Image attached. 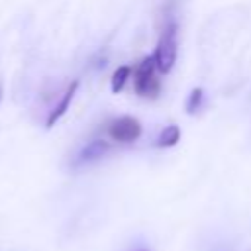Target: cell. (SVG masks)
<instances>
[{
  "label": "cell",
  "mask_w": 251,
  "mask_h": 251,
  "mask_svg": "<svg viewBox=\"0 0 251 251\" xmlns=\"http://www.w3.org/2000/svg\"><path fill=\"white\" fill-rule=\"evenodd\" d=\"M76 88H78V82L76 80H73L67 88H65V92L61 94V98H59V102L55 104V108L49 112V116H47V127H53L55 126V122L69 110V106H71V100H73V96H75V92H76Z\"/></svg>",
  "instance_id": "obj_4"
},
{
  "label": "cell",
  "mask_w": 251,
  "mask_h": 251,
  "mask_svg": "<svg viewBox=\"0 0 251 251\" xmlns=\"http://www.w3.org/2000/svg\"><path fill=\"white\" fill-rule=\"evenodd\" d=\"M216 251H231L229 247H220V249H216Z\"/></svg>",
  "instance_id": "obj_9"
},
{
  "label": "cell",
  "mask_w": 251,
  "mask_h": 251,
  "mask_svg": "<svg viewBox=\"0 0 251 251\" xmlns=\"http://www.w3.org/2000/svg\"><path fill=\"white\" fill-rule=\"evenodd\" d=\"M178 139H180V129H178V126H167V127L159 133V137H157V147H173V145L178 143Z\"/></svg>",
  "instance_id": "obj_6"
},
{
  "label": "cell",
  "mask_w": 251,
  "mask_h": 251,
  "mask_svg": "<svg viewBox=\"0 0 251 251\" xmlns=\"http://www.w3.org/2000/svg\"><path fill=\"white\" fill-rule=\"evenodd\" d=\"M137 251H147V249H137Z\"/></svg>",
  "instance_id": "obj_10"
},
{
  "label": "cell",
  "mask_w": 251,
  "mask_h": 251,
  "mask_svg": "<svg viewBox=\"0 0 251 251\" xmlns=\"http://www.w3.org/2000/svg\"><path fill=\"white\" fill-rule=\"evenodd\" d=\"M108 149H110V143L108 141H104V139H94V141H90V143H86L82 149H80V153L76 155V165H82V163H90V161H96V159H100V157H104L106 153H108Z\"/></svg>",
  "instance_id": "obj_5"
},
{
  "label": "cell",
  "mask_w": 251,
  "mask_h": 251,
  "mask_svg": "<svg viewBox=\"0 0 251 251\" xmlns=\"http://www.w3.org/2000/svg\"><path fill=\"white\" fill-rule=\"evenodd\" d=\"M129 73H131V69L129 67H118L116 71H114V75H112V90L114 92H120L122 88H124V84L127 82V78H129Z\"/></svg>",
  "instance_id": "obj_7"
},
{
  "label": "cell",
  "mask_w": 251,
  "mask_h": 251,
  "mask_svg": "<svg viewBox=\"0 0 251 251\" xmlns=\"http://www.w3.org/2000/svg\"><path fill=\"white\" fill-rule=\"evenodd\" d=\"M202 98H204L202 88H194V90L190 92V96H188V102H186V112H188V114H194V112L200 108Z\"/></svg>",
  "instance_id": "obj_8"
},
{
  "label": "cell",
  "mask_w": 251,
  "mask_h": 251,
  "mask_svg": "<svg viewBox=\"0 0 251 251\" xmlns=\"http://www.w3.org/2000/svg\"><path fill=\"white\" fill-rule=\"evenodd\" d=\"M157 63H155V57L149 55V57H143L137 67H135V75H133V86H135V92L139 96H145V98H155L161 90V80L157 78Z\"/></svg>",
  "instance_id": "obj_2"
},
{
  "label": "cell",
  "mask_w": 251,
  "mask_h": 251,
  "mask_svg": "<svg viewBox=\"0 0 251 251\" xmlns=\"http://www.w3.org/2000/svg\"><path fill=\"white\" fill-rule=\"evenodd\" d=\"M108 133L114 141L131 143L141 135V124L131 116H122L108 126Z\"/></svg>",
  "instance_id": "obj_3"
},
{
  "label": "cell",
  "mask_w": 251,
  "mask_h": 251,
  "mask_svg": "<svg viewBox=\"0 0 251 251\" xmlns=\"http://www.w3.org/2000/svg\"><path fill=\"white\" fill-rule=\"evenodd\" d=\"M176 35H178V25L175 20H171L169 24H165V27L161 29L159 41H157V49H155V63L157 69L161 73H169L176 61Z\"/></svg>",
  "instance_id": "obj_1"
},
{
  "label": "cell",
  "mask_w": 251,
  "mask_h": 251,
  "mask_svg": "<svg viewBox=\"0 0 251 251\" xmlns=\"http://www.w3.org/2000/svg\"><path fill=\"white\" fill-rule=\"evenodd\" d=\"M0 94H2V92H0Z\"/></svg>",
  "instance_id": "obj_11"
}]
</instances>
